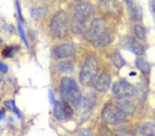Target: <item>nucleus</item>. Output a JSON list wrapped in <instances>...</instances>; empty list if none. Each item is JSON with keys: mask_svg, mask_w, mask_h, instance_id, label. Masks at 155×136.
Masks as SVG:
<instances>
[{"mask_svg": "<svg viewBox=\"0 0 155 136\" xmlns=\"http://www.w3.org/2000/svg\"><path fill=\"white\" fill-rule=\"evenodd\" d=\"M106 22L102 18H96L92 20L86 33L87 40L93 42L100 35L105 33Z\"/></svg>", "mask_w": 155, "mask_h": 136, "instance_id": "obj_6", "label": "nucleus"}, {"mask_svg": "<svg viewBox=\"0 0 155 136\" xmlns=\"http://www.w3.org/2000/svg\"><path fill=\"white\" fill-rule=\"evenodd\" d=\"M154 136H155V135H154Z\"/></svg>", "mask_w": 155, "mask_h": 136, "instance_id": "obj_41", "label": "nucleus"}, {"mask_svg": "<svg viewBox=\"0 0 155 136\" xmlns=\"http://www.w3.org/2000/svg\"><path fill=\"white\" fill-rule=\"evenodd\" d=\"M112 62L114 64V65L118 69L122 68L126 64V61L122 57L121 54L119 52H116L112 54Z\"/></svg>", "mask_w": 155, "mask_h": 136, "instance_id": "obj_20", "label": "nucleus"}, {"mask_svg": "<svg viewBox=\"0 0 155 136\" xmlns=\"http://www.w3.org/2000/svg\"><path fill=\"white\" fill-rule=\"evenodd\" d=\"M134 32L137 38L139 39L140 40H144V39L146 38V30H145L143 27L141 25H135L134 27Z\"/></svg>", "mask_w": 155, "mask_h": 136, "instance_id": "obj_23", "label": "nucleus"}, {"mask_svg": "<svg viewBox=\"0 0 155 136\" xmlns=\"http://www.w3.org/2000/svg\"><path fill=\"white\" fill-rule=\"evenodd\" d=\"M99 136H113L112 134L111 131L107 127L105 126H101L99 127Z\"/></svg>", "mask_w": 155, "mask_h": 136, "instance_id": "obj_27", "label": "nucleus"}, {"mask_svg": "<svg viewBox=\"0 0 155 136\" xmlns=\"http://www.w3.org/2000/svg\"><path fill=\"white\" fill-rule=\"evenodd\" d=\"M62 103H63V105L64 107V111H65V113H66V119H69V118H71L72 116V115H73V111H72V109L71 108V105H69V103H68L67 102L62 101Z\"/></svg>", "mask_w": 155, "mask_h": 136, "instance_id": "obj_26", "label": "nucleus"}, {"mask_svg": "<svg viewBox=\"0 0 155 136\" xmlns=\"http://www.w3.org/2000/svg\"><path fill=\"white\" fill-rule=\"evenodd\" d=\"M127 11L132 20H140L142 18V12L137 4L132 1H126Z\"/></svg>", "mask_w": 155, "mask_h": 136, "instance_id": "obj_14", "label": "nucleus"}, {"mask_svg": "<svg viewBox=\"0 0 155 136\" xmlns=\"http://www.w3.org/2000/svg\"><path fill=\"white\" fill-rule=\"evenodd\" d=\"M48 96H49V100H50V103L51 104H54L56 103V100H55V98H54V96L53 94V92H52L51 90H49L48 91Z\"/></svg>", "mask_w": 155, "mask_h": 136, "instance_id": "obj_31", "label": "nucleus"}, {"mask_svg": "<svg viewBox=\"0 0 155 136\" xmlns=\"http://www.w3.org/2000/svg\"><path fill=\"white\" fill-rule=\"evenodd\" d=\"M4 116H5V114H4V111L0 110V120L3 119V118H4Z\"/></svg>", "mask_w": 155, "mask_h": 136, "instance_id": "obj_36", "label": "nucleus"}, {"mask_svg": "<svg viewBox=\"0 0 155 136\" xmlns=\"http://www.w3.org/2000/svg\"><path fill=\"white\" fill-rule=\"evenodd\" d=\"M114 136H130V135L125 131H119Z\"/></svg>", "mask_w": 155, "mask_h": 136, "instance_id": "obj_35", "label": "nucleus"}, {"mask_svg": "<svg viewBox=\"0 0 155 136\" xmlns=\"http://www.w3.org/2000/svg\"><path fill=\"white\" fill-rule=\"evenodd\" d=\"M4 105H5V107L8 109L12 111V112H13L19 118H21L22 114H21V113L20 112L19 109L17 107L15 100H6V101H4Z\"/></svg>", "mask_w": 155, "mask_h": 136, "instance_id": "obj_22", "label": "nucleus"}, {"mask_svg": "<svg viewBox=\"0 0 155 136\" xmlns=\"http://www.w3.org/2000/svg\"><path fill=\"white\" fill-rule=\"evenodd\" d=\"M102 4L105 10H106L110 14H118L121 12V6L118 2L103 1Z\"/></svg>", "mask_w": 155, "mask_h": 136, "instance_id": "obj_16", "label": "nucleus"}, {"mask_svg": "<svg viewBox=\"0 0 155 136\" xmlns=\"http://www.w3.org/2000/svg\"><path fill=\"white\" fill-rule=\"evenodd\" d=\"M154 120H155V109H154Z\"/></svg>", "mask_w": 155, "mask_h": 136, "instance_id": "obj_39", "label": "nucleus"}, {"mask_svg": "<svg viewBox=\"0 0 155 136\" xmlns=\"http://www.w3.org/2000/svg\"><path fill=\"white\" fill-rule=\"evenodd\" d=\"M71 29L72 33L75 34H81L86 30V21L81 20L77 17L73 16L71 19Z\"/></svg>", "mask_w": 155, "mask_h": 136, "instance_id": "obj_13", "label": "nucleus"}, {"mask_svg": "<svg viewBox=\"0 0 155 136\" xmlns=\"http://www.w3.org/2000/svg\"><path fill=\"white\" fill-rule=\"evenodd\" d=\"M97 96L93 91L87 92L86 95L82 98L81 104L79 106L83 110L84 115L89 116L90 112L92 111V109L95 107L97 103Z\"/></svg>", "mask_w": 155, "mask_h": 136, "instance_id": "obj_8", "label": "nucleus"}, {"mask_svg": "<svg viewBox=\"0 0 155 136\" xmlns=\"http://www.w3.org/2000/svg\"><path fill=\"white\" fill-rule=\"evenodd\" d=\"M117 109L124 116L132 115L135 113L136 107L134 104L127 100H122L116 105Z\"/></svg>", "mask_w": 155, "mask_h": 136, "instance_id": "obj_12", "label": "nucleus"}, {"mask_svg": "<svg viewBox=\"0 0 155 136\" xmlns=\"http://www.w3.org/2000/svg\"><path fill=\"white\" fill-rule=\"evenodd\" d=\"M122 46L137 56H141L144 53L143 47L130 36L125 37L122 41Z\"/></svg>", "mask_w": 155, "mask_h": 136, "instance_id": "obj_10", "label": "nucleus"}, {"mask_svg": "<svg viewBox=\"0 0 155 136\" xmlns=\"http://www.w3.org/2000/svg\"><path fill=\"white\" fill-rule=\"evenodd\" d=\"M15 51V48L14 47H6L3 49L2 54L5 57H11Z\"/></svg>", "mask_w": 155, "mask_h": 136, "instance_id": "obj_28", "label": "nucleus"}, {"mask_svg": "<svg viewBox=\"0 0 155 136\" xmlns=\"http://www.w3.org/2000/svg\"><path fill=\"white\" fill-rule=\"evenodd\" d=\"M16 8H17V14H18L19 19H21V21H24V17L21 12V5H20V2L19 1L16 2Z\"/></svg>", "mask_w": 155, "mask_h": 136, "instance_id": "obj_29", "label": "nucleus"}, {"mask_svg": "<svg viewBox=\"0 0 155 136\" xmlns=\"http://www.w3.org/2000/svg\"><path fill=\"white\" fill-rule=\"evenodd\" d=\"M112 41V36L110 33L105 32L101 35H100L99 37L92 42V44L94 47L97 48H104L108 46Z\"/></svg>", "mask_w": 155, "mask_h": 136, "instance_id": "obj_15", "label": "nucleus"}, {"mask_svg": "<svg viewBox=\"0 0 155 136\" xmlns=\"http://www.w3.org/2000/svg\"><path fill=\"white\" fill-rule=\"evenodd\" d=\"M76 49L70 43H64L56 46L54 49V54L59 59H66L74 56Z\"/></svg>", "mask_w": 155, "mask_h": 136, "instance_id": "obj_9", "label": "nucleus"}, {"mask_svg": "<svg viewBox=\"0 0 155 136\" xmlns=\"http://www.w3.org/2000/svg\"><path fill=\"white\" fill-rule=\"evenodd\" d=\"M54 115L57 120H64L66 119L63 103L56 101L54 105Z\"/></svg>", "mask_w": 155, "mask_h": 136, "instance_id": "obj_17", "label": "nucleus"}, {"mask_svg": "<svg viewBox=\"0 0 155 136\" xmlns=\"http://www.w3.org/2000/svg\"><path fill=\"white\" fill-rule=\"evenodd\" d=\"M101 118L105 123L113 125L120 124L124 122V115L119 112L116 107L112 104L106 105L101 112Z\"/></svg>", "mask_w": 155, "mask_h": 136, "instance_id": "obj_5", "label": "nucleus"}, {"mask_svg": "<svg viewBox=\"0 0 155 136\" xmlns=\"http://www.w3.org/2000/svg\"><path fill=\"white\" fill-rule=\"evenodd\" d=\"M60 97L62 101L71 104L74 107H79L82 98L79 86L74 79L64 77L60 81Z\"/></svg>", "mask_w": 155, "mask_h": 136, "instance_id": "obj_1", "label": "nucleus"}, {"mask_svg": "<svg viewBox=\"0 0 155 136\" xmlns=\"http://www.w3.org/2000/svg\"><path fill=\"white\" fill-rule=\"evenodd\" d=\"M141 130L145 136H154L155 135V126L153 123L147 122L143 124Z\"/></svg>", "mask_w": 155, "mask_h": 136, "instance_id": "obj_21", "label": "nucleus"}, {"mask_svg": "<svg viewBox=\"0 0 155 136\" xmlns=\"http://www.w3.org/2000/svg\"><path fill=\"white\" fill-rule=\"evenodd\" d=\"M136 66L139 70L141 71L143 74L147 75L150 73L151 70V67L150 65L148 62L146 60H145L144 59L139 58L137 59L136 61Z\"/></svg>", "mask_w": 155, "mask_h": 136, "instance_id": "obj_18", "label": "nucleus"}, {"mask_svg": "<svg viewBox=\"0 0 155 136\" xmlns=\"http://www.w3.org/2000/svg\"><path fill=\"white\" fill-rule=\"evenodd\" d=\"M46 13V9L43 7H38V8H35L32 10L31 14L32 18L35 19H39L41 18Z\"/></svg>", "mask_w": 155, "mask_h": 136, "instance_id": "obj_24", "label": "nucleus"}, {"mask_svg": "<svg viewBox=\"0 0 155 136\" xmlns=\"http://www.w3.org/2000/svg\"><path fill=\"white\" fill-rule=\"evenodd\" d=\"M74 16L86 21L93 16L94 10L93 6L88 2H81L74 7Z\"/></svg>", "mask_w": 155, "mask_h": 136, "instance_id": "obj_7", "label": "nucleus"}, {"mask_svg": "<svg viewBox=\"0 0 155 136\" xmlns=\"http://www.w3.org/2000/svg\"><path fill=\"white\" fill-rule=\"evenodd\" d=\"M17 29H18L19 35H20V36H21L22 41H23V42L25 44V46H26L27 49H29L30 47H29L28 39H27L26 34H25V31H24V29L23 28V26H22L21 24L20 23V22H18V23H17Z\"/></svg>", "mask_w": 155, "mask_h": 136, "instance_id": "obj_25", "label": "nucleus"}, {"mask_svg": "<svg viewBox=\"0 0 155 136\" xmlns=\"http://www.w3.org/2000/svg\"><path fill=\"white\" fill-rule=\"evenodd\" d=\"M50 28L53 35L59 39H63L68 34V18L66 12L58 11L50 22Z\"/></svg>", "mask_w": 155, "mask_h": 136, "instance_id": "obj_3", "label": "nucleus"}, {"mask_svg": "<svg viewBox=\"0 0 155 136\" xmlns=\"http://www.w3.org/2000/svg\"><path fill=\"white\" fill-rule=\"evenodd\" d=\"M78 136H79V135H78Z\"/></svg>", "mask_w": 155, "mask_h": 136, "instance_id": "obj_40", "label": "nucleus"}, {"mask_svg": "<svg viewBox=\"0 0 155 136\" xmlns=\"http://www.w3.org/2000/svg\"><path fill=\"white\" fill-rule=\"evenodd\" d=\"M91 132L87 129H82L81 131H80L79 133V136H91Z\"/></svg>", "mask_w": 155, "mask_h": 136, "instance_id": "obj_34", "label": "nucleus"}, {"mask_svg": "<svg viewBox=\"0 0 155 136\" xmlns=\"http://www.w3.org/2000/svg\"><path fill=\"white\" fill-rule=\"evenodd\" d=\"M112 91L114 96L119 99L131 98L137 93V90L131 83L126 81L121 80L114 83Z\"/></svg>", "mask_w": 155, "mask_h": 136, "instance_id": "obj_4", "label": "nucleus"}, {"mask_svg": "<svg viewBox=\"0 0 155 136\" xmlns=\"http://www.w3.org/2000/svg\"><path fill=\"white\" fill-rule=\"evenodd\" d=\"M2 39H0V43H2Z\"/></svg>", "mask_w": 155, "mask_h": 136, "instance_id": "obj_38", "label": "nucleus"}, {"mask_svg": "<svg viewBox=\"0 0 155 136\" xmlns=\"http://www.w3.org/2000/svg\"><path fill=\"white\" fill-rule=\"evenodd\" d=\"M112 83L111 76L106 73H103L96 79L94 83V89L100 93H105L110 88Z\"/></svg>", "mask_w": 155, "mask_h": 136, "instance_id": "obj_11", "label": "nucleus"}, {"mask_svg": "<svg viewBox=\"0 0 155 136\" xmlns=\"http://www.w3.org/2000/svg\"><path fill=\"white\" fill-rule=\"evenodd\" d=\"M99 71V63L94 56H88L84 63L79 74V81L82 85L91 86L96 81Z\"/></svg>", "mask_w": 155, "mask_h": 136, "instance_id": "obj_2", "label": "nucleus"}, {"mask_svg": "<svg viewBox=\"0 0 155 136\" xmlns=\"http://www.w3.org/2000/svg\"><path fill=\"white\" fill-rule=\"evenodd\" d=\"M60 72L63 74H71L74 71V64L70 61H64L60 62L57 65Z\"/></svg>", "mask_w": 155, "mask_h": 136, "instance_id": "obj_19", "label": "nucleus"}, {"mask_svg": "<svg viewBox=\"0 0 155 136\" xmlns=\"http://www.w3.org/2000/svg\"><path fill=\"white\" fill-rule=\"evenodd\" d=\"M8 66H7L6 64L0 62V71H2V72L3 73H6L8 71Z\"/></svg>", "mask_w": 155, "mask_h": 136, "instance_id": "obj_33", "label": "nucleus"}, {"mask_svg": "<svg viewBox=\"0 0 155 136\" xmlns=\"http://www.w3.org/2000/svg\"><path fill=\"white\" fill-rule=\"evenodd\" d=\"M132 72H133V71H132ZM130 76H135V75H136V73H135V72L131 73L130 74Z\"/></svg>", "mask_w": 155, "mask_h": 136, "instance_id": "obj_37", "label": "nucleus"}, {"mask_svg": "<svg viewBox=\"0 0 155 136\" xmlns=\"http://www.w3.org/2000/svg\"><path fill=\"white\" fill-rule=\"evenodd\" d=\"M149 9L154 20L155 21V1H150L149 2Z\"/></svg>", "mask_w": 155, "mask_h": 136, "instance_id": "obj_30", "label": "nucleus"}, {"mask_svg": "<svg viewBox=\"0 0 155 136\" xmlns=\"http://www.w3.org/2000/svg\"><path fill=\"white\" fill-rule=\"evenodd\" d=\"M132 136H145L141 128H137L134 131Z\"/></svg>", "mask_w": 155, "mask_h": 136, "instance_id": "obj_32", "label": "nucleus"}]
</instances>
